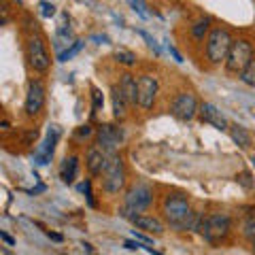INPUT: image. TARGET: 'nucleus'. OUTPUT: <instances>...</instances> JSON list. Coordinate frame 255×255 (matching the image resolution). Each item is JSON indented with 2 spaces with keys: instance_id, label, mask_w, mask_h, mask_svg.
<instances>
[{
  "instance_id": "nucleus-9",
  "label": "nucleus",
  "mask_w": 255,
  "mask_h": 255,
  "mask_svg": "<svg viewBox=\"0 0 255 255\" xmlns=\"http://www.w3.org/2000/svg\"><path fill=\"white\" fill-rule=\"evenodd\" d=\"M45 98H47V87L41 79H32L28 83V92H26V102H23V111L28 117H36L45 107Z\"/></svg>"
},
{
  "instance_id": "nucleus-13",
  "label": "nucleus",
  "mask_w": 255,
  "mask_h": 255,
  "mask_svg": "<svg viewBox=\"0 0 255 255\" xmlns=\"http://www.w3.org/2000/svg\"><path fill=\"white\" fill-rule=\"evenodd\" d=\"M109 157H111V153H107L105 149L94 142L85 153V168L90 170L92 177H102V172H105L107 164H109Z\"/></svg>"
},
{
  "instance_id": "nucleus-29",
  "label": "nucleus",
  "mask_w": 255,
  "mask_h": 255,
  "mask_svg": "<svg viewBox=\"0 0 255 255\" xmlns=\"http://www.w3.org/2000/svg\"><path fill=\"white\" fill-rule=\"evenodd\" d=\"M236 181H238V183H243V185H245V189H253L251 172H241V174H236Z\"/></svg>"
},
{
  "instance_id": "nucleus-12",
  "label": "nucleus",
  "mask_w": 255,
  "mask_h": 255,
  "mask_svg": "<svg viewBox=\"0 0 255 255\" xmlns=\"http://www.w3.org/2000/svg\"><path fill=\"white\" fill-rule=\"evenodd\" d=\"M60 128L58 126H51L49 128V132H47V136H45V140L41 142V145L36 147V151H34V164H38V166H47L51 162V157H53V153H55V145H58V140H60Z\"/></svg>"
},
{
  "instance_id": "nucleus-10",
  "label": "nucleus",
  "mask_w": 255,
  "mask_h": 255,
  "mask_svg": "<svg viewBox=\"0 0 255 255\" xmlns=\"http://www.w3.org/2000/svg\"><path fill=\"white\" fill-rule=\"evenodd\" d=\"M96 145L102 147L107 153H115L117 147L122 145L124 140V130L117 126H111V124H102L98 130H96Z\"/></svg>"
},
{
  "instance_id": "nucleus-14",
  "label": "nucleus",
  "mask_w": 255,
  "mask_h": 255,
  "mask_svg": "<svg viewBox=\"0 0 255 255\" xmlns=\"http://www.w3.org/2000/svg\"><path fill=\"white\" fill-rule=\"evenodd\" d=\"M198 117H200V122L202 124H209L213 128H217V130H230V122H228V117L221 113V111L211 105V102H202L200 105V111H198Z\"/></svg>"
},
{
  "instance_id": "nucleus-30",
  "label": "nucleus",
  "mask_w": 255,
  "mask_h": 255,
  "mask_svg": "<svg viewBox=\"0 0 255 255\" xmlns=\"http://www.w3.org/2000/svg\"><path fill=\"white\" fill-rule=\"evenodd\" d=\"M92 134H96L92 126H81V128L77 130V136H79V138H90Z\"/></svg>"
},
{
  "instance_id": "nucleus-15",
  "label": "nucleus",
  "mask_w": 255,
  "mask_h": 255,
  "mask_svg": "<svg viewBox=\"0 0 255 255\" xmlns=\"http://www.w3.org/2000/svg\"><path fill=\"white\" fill-rule=\"evenodd\" d=\"M132 226L138 228L140 232H147L151 236H162L166 232V223L162 219L153 217V215H136V217L132 219Z\"/></svg>"
},
{
  "instance_id": "nucleus-36",
  "label": "nucleus",
  "mask_w": 255,
  "mask_h": 255,
  "mask_svg": "<svg viewBox=\"0 0 255 255\" xmlns=\"http://www.w3.org/2000/svg\"><path fill=\"white\" fill-rule=\"evenodd\" d=\"M81 247H83V249H85L87 253H94V247H92L90 243H81Z\"/></svg>"
},
{
  "instance_id": "nucleus-3",
  "label": "nucleus",
  "mask_w": 255,
  "mask_h": 255,
  "mask_svg": "<svg viewBox=\"0 0 255 255\" xmlns=\"http://www.w3.org/2000/svg\"><path fill=\"white\" fill-rule=\"evenodd\" d=\"M126 181H128L126 162L115 151V153H111L107 168L102 172V189H105L107 194H119V191L126 187Z\"/></svg>"
},
{
  "instance_id": "nucleus-33",
  "label": "nucleus",
  "mask_w": 255,
  "mask_h": 255,
  "mask_svg": "<svg viewBox=\"0 0 255 255\" xmlns=\"http://www.w3.org/2000/svg\"><path fill=\"white\" fill-rule=\"evenodd\" d=\"M43 232H45L47 236H49L51 241H55V243H62V236H60V234H55V232H49V230H43Z\"/></svg>"
},
{
  "instance_id": "nucleus-35",
  "label": "nucleus",
  "mask_w": 255,
  "mask_h": 255,
  "mask_svg": "<svg viewBox=\"0 0 255 255\" xmlns=\"http://www.w3.org/2000/svg\"><path fill=\"white\" fill-rule=\"evenodd\" d=\"M168 51L172 53V58H174V60H177V62H183V58H181V53H179L177 49H174V47H172V45H168Z\"/></svg>"
},
{
  "instance_id": "nucleus-21",
  "label": "nucleus",
  "mask_w": 255,
  "mask_h": 255,
  "mask_svg": "<svg viewBox=\"0 0 255 255\" xmlns=\"http://www.w3.org/2000/svg\"><path fill=\"white\" fill-rule=\"evenodd\" d=\"M75 41H73V30H70L68 26H62L58 28V32H55V36H53V47H55V51L62 53L66 47H70Z\"/></svg>"
},
{
  "instance_id": "nucleus-16",
  "label": "nucleus",
  "mask_w": 255,
  "mask_h": 255,
  "mask_svg": "<svg viewBox=\"0 0 255 255\" xmlns=\"http://www.w3.org/2000/svg\"><path fill=\"white\" fill-rule=\"evenodd\" d=\"M111 102H113V117L119 119V122H124V119L128 117V109H130L132 105L128 102V98L124 96L119 83L111 87Z\"/></svg>"
},
{
  "instance_id": "nucleus-38",
  "label": "nucleus",
  "mask_w": 255,
  "mask_h": 255,
  "mask_svg": "<svg viewBox=\"0 0 255 255\" xmlns=\"http://www.w3.org/2000/svg\"><path fill=\"white\" fill-rule=\"evenodd\" d=\"M251 249H253V253H255V241H253V243H251Z\"/></svg>"
},
{
  "instance_id": "nucleus-27",
  "label": "nucleus",
  "mask_w": 255,
  "mask_h": 255,
  "mask_svg": "<svg viewBox=\"0 0 255 255\" xmlns=\"http://www.w3.org/2000/svg\"><path fill=\"white\" fill-rule=\"evenodd\" d=\"M81 191L85 194V198H87V202H90V206H96V202H94V194H92V181L87 179L85 183H81Z\"/></svg>"
},
{
  "instance_id": "nucleus-7",
  "label": "nucleus",
  "mask_w": 255,
  "mask_h": 255,
  "mask_svg": "<svg viewBox=\"0 0 255 255\" xmlns=\"http://www.w3.org/2000/svg\"><path fill=\"white\" fill-rule=\"evenodd\" d=\"M198 111H200V102H198L196 94L191 92H181L170 102V113L179 122H191L198 115Z\"/></svg>"
},
{
  "instance_id": "nucleus-6",
  "label": "nucleus",
  "mask_w": 255,
  "mask_h": 255,
  "mask_svg": "<svg viewBox=\"0 0 255 255\" xmlns=\"http://www.w3.org/2000/svg\"><path fill=\"white\" fill-rule=\"evenodd\" d=\"M232 232V217L226 213H213L206 215V230H204V241L211 245H219Z\"/></svg>"
},
{
  "instance_id": "nucleus-26",
  "label": "nucleus",
  "mask_w": 255,
  "mask_h": 255,
  "mask_svg": "<svg viewBox=\"0 0 255 255\" xmlns=\"http://www.w3.org/2000/svg\"><path fill=\"white\" fill-rule=\"evenodd\" d=\"M102 107H105V98H102V92L94 87V90H92V109H94L92 113H98Z\"/></svg>"
},
{
  "instance_id": "nucleus-11",
  "label": "nucleus",
  "mask_w": 255,
  "mask_h": 255,
  "mask_svg": "<svg viewBox=\"0 0 255 255\" xmlns=\"http://www.w3.org/2000/svg\"><path fill=\"white\" fill-rule=\"evenodd\" d=\"M157 92H159V83L153 75H140L138 77V107L142 111L153 109Z\"/></svg>"
},
{
  "instance_id": "nucleus-31",
  "label": "nucleus",
  "mask_w": 255,
  "mask_h": 255,
  "mask_svg": "<svg viewBox=\"0 0 255 255\" xmlns=\"http://www.w3.org/2000/svg\"><path fill=\"white\" fill-rule=\"evenodd\" d=\"M41 13L45 15V17H53V15H55V6L49 4V2H41Z\"/></svg>"
},
{
  "instance_id": "nucleus-20",
  "label": "nucleus",
  "mask_w": 255,
  "mask_h": 255,
  "mask_svg": "<svg viewBox=\"0 0 255 255\" xmlns=\"http://www.w3.org/2000/svg\"><path fill=\"white\" fill-rule=\"evenodd\" d=\"M211 26H213V19L209 17V15H202V17L189 28L191 38H194V41H204V36H209V32L213 30Z\"/></svg>"
},
{
  "instance_id": "nucleus-25",
  "label": "nucleus",
  "mask_w": 255,
  "mask_h": 255,
  "mask_svg": "<svg viewBox=\"0 0 255 255\" xmlns=\"http://www.w3.org/2000/svg\"><path fill=\"white\" fill-rule=\"evenodd\" d=\"M238 79L245 83V85H249V87H255V60L249 62V66H247L241 75H238Z\"/></svg>"
},
{
  "instance_id": "nucleus-37",
  "label": "nucleus",
  "mask_w": 255,
  "mask_h": 255,
  "mask_svg": "<svg viewBox=\"0 0 255 255\" xmlns=\"http://www.w3.org/2000/svg\"><path fill=\"white\" fill-rule=\"evenodd\" d=\"M251 164H253V166H255V153H253V155H251Z\"/></svg>"
},
{
  "instance_id": "nucleus-8",
  "label": "nucleus",
  "mask_w": 255,
  "mask_h": 255,
  "mask_svg": "<svg viewBox=\"0 0 255 255\" xmlns=\"http://www.w3.org/2000/svg\"><path fill=\"white\" fill-rule=\"evenodd\" d=\"M126 206H130L136 213L149 211V206L153 204V189L147 183H134V185L126 191Z\"/></svg>"
},
{
  "instance_id": "nucleus-2",
  "label": "nucleus",
  "mask_w": 255,
  "mask_h": 255,
  "mask_svg": "<svg viewBox=\"0 0 255 255\" xmlns=\"http://www.w3.org/2000/svg\"><path fill=\"white\" fill-rule=\"evenodd\" d=\"M232 43L234 38L230 34L228 28L217 26L209 32L206 36V47H204V53H206V60H209L213 66H219V64H226V58L230 49H232Z\"/></svg>"
},
{
  "instance_id": "nucleus-17",
  "label": "nucleus",
  "mask_w": 255,
  "mask_h": 255,
  "mask_svg": "<svg viewBox=\"0 0 255 255\" xmlns=\"http://www.w3.org/2000/svg\"><path fill=\"white\" fill-rule=\"evenodd\" d=\"M119 87H122V92L128 98V102H130L132 107H136L138 105V79L132 73H124L122 77H119Z\"/></svg>"
},
{
  "instance_id": "nucleus-39",
  "label": "nucleus",
  "mask_w": 255,
  "mask_h": 255,
  "mask_svg": "<svg viewBox=\"0 0 255 255\" xmlns=\"http://www.w3.org/2000/svg\"><path fill=\"white\" fill-rule=\"evenodd\" d=\"M17 2H21V0H17Z\"/></svg>"
},
{
  "instance_id": "nucleus-18",
  "label": "nucleus",
  "mask_w": 255,
  "mask_h": 255,
  "mask_svg": "<svg viewBox=\"0 0 255 255\" xmlns=\"http://www.w3.org/2000/svg\"><path fill=\"white\" fill-rule=\"evenodd\" d=\"M230 136H232V140L236 142L241 149H251L253 147V136L251 132L247 130L245 126H238V124H230Z\"/></svg>"
},
{
  "instance_id": "nucleus-4",
  "label": "nucleus",
  "mask_w": 255,
  "mask_h": 255,
  "mask_svg": "<svg viewBox=\"0 0 255 255\" xmlns=\"http://www.w3.org/2000/svg\"><path fill=\"white\" fill-rule=\"evenodd\" d=\"M26 58L30 68H34L36 73H47L51 68V55L47 49V43L41 34H30L26 41Z\"/></svg>"
},
{
  "instance_id": "nucleus-32",
  "label": "nucleus",
  "mask_w": 255,
  "mask_h": 255,
  "mask_svg": "<svg viewBox=\"0 0 255 255\" xmlns=\"http://www.w3.org/2000/svg\"><path fill=\"white\" fill-rule=\"evenodd\" d=\"M132 234H134V238H136V241L145 243V245H151V243H153V238H149V236H145V234H140V232H136V230H132Z\"/></svg>"
},
{
  "instance_id": "nucleus-28",
  "label": "nucleus",
  "mask_w": 255,
  "mask_h": 255,
  "mask_svg": "<svg viewBox=\"0 0 255 255\" xmlns=\"http://www.w3.org/2000/svg\"><path fill=\"white\" fill-rule=\"evenodd\" d=\"M140 36H142V38H145V41H147V45H149V49H153V53H155V55H157V58H159V53H162V49H159V45L155 43V38H151V36L147 34V32H142V30H140Z\"/></svg>"
},
{
  "instance_id": "nucleus-1",
  "label": "nucleus",
  "mask_w": 255,
  "mask_h": 255,
  "mask_svg": "<svg viewBox=\"0 0 255 255\" xmlns=\"http://www.w3.org/2000/svg\"><path fill=\"white\" fill-rule=\"evenodd\" d=\"M162 217L174 232H194L198 213L191 209V202L183 194H168L162 200Z\"/></svg>"
},
{
  "instance_id": "nucleus-19",
  "label": "nucleus",
  "mask_w": 255,
  "mask_h": 255,
  "mask_svg": "<svg viewBox=\"0 0 255 255\" xmlns=\"http://www.w3.org/2000/svg\"><path fill=\"white\" fill-rule=\"evenodd\" d=\"M77 174H79V157H77V155H68V157L62 162L60 179L66 183V185H70V183H75Z\"/></svg>"
},
{
  "instance_id": "nucleus-24",
  "label": "nucleus",
  "mask_w": 255,
  "mask_h": 255,
  "mask_svg": "<svg viewBox=\"0 0 255 255\" xmlns=\"http://www.w3.org/2000/svg\"><path fill=\"white\" fill-rule=\"evenodd\" d=\"M81 47H83V43H81V41H75L70 47H66V49H64L62 53H58V62H68V60H73L75 55H77L79 51H81Z\"/></svg>"
},
{
  "instance_id": "nucleus-22",
  "label": "nucleus",
  "mask_w": 255,
  "mask_h": 255,
  "mask_svg": "<svg viewBox=\"0 0 255 255\" xmlns=\"http://www.w3.org/2000/svg\"><path fill=\"white\" fill-rule=\"evenodd\" d=\"M241 234H243L245 241H249V243L255 241V211L245 215V219L241 223Z\"/></svg>"
},
{
  "instance_id": "nucleus-34",
  "label": "nucleus",
  "mask_w": 255,
  "mask_h": 255,
  "mask_svg": "<svg viewBox=\"0 0 255 255\" xmlns=\"http://www.w3.org/2000/svg\"><path fill=\"white\" fill-rule=\"evenodd\" d=\"M0 238H2V241H4L6 245H9V247H13V245H15V241H13V238H11L9 234H6V232H0Z\"/></svg>"
},
{
  "instance_id": "nucleus-5",
  "label": "nucleus",
  "mask_w": 255,
  "mask_h": 255,
  "mask_svg": "<svg viewBox=\"0 0 255 255\" xmlns=\"http://www.w3.org/2000/svg\"><path fill=\"white\" fill-rule=\"evenodd\" d=\"M251 60H253V45L247 38H238V41L232 43V49H230L226 58V70L230 75H241L249 66Z\"/></svg>"
},
{
  "instance_id": "nucleus-23",
  "label": "nucleus",
  "mask_w": 255,
  "mask_h": 255,
  "mask_svg": "<svg viewBox=\"0 0 255 255\" xmlns=\"http://www.w3.org/2000/svg\"><path fill=\"white\" fill-rule=\"evenodd\" d=\"M115 62L122 66H136V55L128 49H117L115 51Z\"/></svg>"
}]
</instances>
